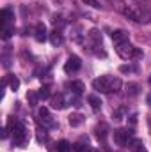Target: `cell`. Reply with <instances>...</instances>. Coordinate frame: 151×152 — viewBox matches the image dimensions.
Masks as SVG:
<instances>
[{"mask_svg": "<svg viewBox=\"0 0 151 152\" xmlns=\"http://www.w3.org/2000/svg\"><path fill=\"white\" fill-rule=\"evenodd\" d=\"M93 88L98 90V92H103V94H109V92H117L121 88V80L117 78H110V76H100L93 81Z\"/></svg>", "mask_w": 151, "mask_h": 152, "instance_id": "cell-1", "label": "cell"}, {"mask_svg": "<svg viewBox=\"0 0 151 152\" xmlns=\"http://www.w3.org/2000/svg\"><path fill=\"white\" fill-rule=\"evenodd\" d=\"M115 51H117V55L121 57V58H124V60H137V58H142V50L141 48H137V46H133V44H130L128 41L126 42H121V44H117V48H115Z\"/></svg>", "mask_w": 151, "mask_h": 152, "instance_id": "cell-2", "label": "cell"}, {"mask_svg": "<svg viewBox=\"0 0 151 152\" xmlns=\"http://www.w3.org/2000/svg\"><path fill=\"white\" fill-rule=\"evenodd\" d=\"M7 127L13 131V136H14V145L18 147H25L27 145V133H25V126L21 122H18L16 118H13Z\"/></svg>", "mask_w": 151, "mask_h": 152, "instance_id": "cell-3", "label": "cell"}, {"mask_svg": "<svg viewBox=\"0 0 151 152\" xmlns=\"http://www.w3.org/2000/svg\"><path fill=\"white\" fill-rule=\"evenodd\" d=\"M130 138H132V131L130 129H117L115 133H114V142L117 143V145H126L128 142H130Z\"/></svg>", "mask_w": 151, "mask_h": 152, "instance_id": "cell-4", "label": "cell"}, {"mask_svg": "<svg viewBox=\"0 0 151 152\" xmlns=\"http://www.w3.org/2000/svg\"><path fill=\"white\" fill-rule=\"evenodd\" d=\"M80 67H82V62H80V58H78L76 55H71V57L68 58V62L64 64V71H66L68 75H71V73H76Z\"/></svg>", "mask_w": 151, "mask_h": 152, "instance_id": "cell-5", "label": "cell"}, {"mask_svg": "<svg viewBox=\"0 0 151 152\" xmlns=\"http://www.w3.org/2000/svg\"><path fill=\"white\" fill-rule=\"evenodd\" d=\"M38 113H39V117H41V120L44 122V126H48V127H57V122H55V120L50 117L48 108H44V106H43V108H39Z\"/></svg>", "mask_w": 151, "mask_h": 152, "instance_id": "cell-6", "label": "cell"}, {"mask_svg": "<svg viewBox=\"0 0 151 152\" xmlns=\"http://www.w3.org/2000/svg\"><path fill=\"white\" fill-rule=\"evenodd\" d=\"M34 37H36V41H38V42H44V41H46L48 34H46V25H44V23H38V25H36Z\"/></svg>", "mask_w": 151, "mask_h": 152, "instance_id": "cell-7", "label": "cell"}, {"mask_svg": "<svg viewBox=\"0 0 151 152\" xmlns=\"http://www.w3.org/2000/svg\"><path fill=\"white\" fill-rule=\"evenodd\" d=\"M110 37H112V41L115 44H121V42H126V41H128V32L117 28V30H114L112 34H110Z\"/></svg>", "mask_w": 151, "mask_h": 152, "instance_id": "cell-8", "label": "cell"}, {"mask_svg": "<svg viewBox=\"0 0 151 152\" xmlns=\"http://www.w3.org/2000/svg\"><path fill=\"white\" fill-rule=\"evenodd\" d=\"M64 87H66V88H70L73 94H78V96L85 90V85H84L82 81H66V85H64Z\"/></svg>", "mask_w": 151, "mask_h": 152, "instance_id": "cell-9", "label": "cell"}, {"mask_svg": "<svg viewBox=\"0 0 151 152\" xmlns=\"http://www.w3.org/2000/svg\"><path fill=\"white\" fill-rule=\"evenodd\" d=\"M52 108H55V110H64L66 108V101H64L62 94H57V96L52 97Z\"/></svg>", "mask_w": 151, "mask_h": 152, "instance_id": "cell-10", "label": "cell"}, {"mask_svg": "<svg viewBox=\"0 0 151 152\" xmlns=\"http://www.w3.org/2000/svg\"><path fill=\"white\" fill-rule=\"evenodd\" d=\"M48 39H50V42H52L53 46H61V44H62V41H64L62 34H61V30H53V32L48 36Z\"/></svg>", "mask_w": 151, "mask_h": 152, "instance_id": "cell-11", "label": "cell"}, {"mask_svg": "<svg viewBox=\"0 0 151 152\" xmlns=\"http://www.w3.org/2000/svg\"><path fill=\"white\" fill-rule=\"evenodd\" d=\"M123 14H124L126 18H130L132 21H135V23L142 21V20H141V16H139V12H135V11H133V9H130V7H124V9H123Z\"/></svg>", "mask_w": 151, "mask_h": 152, "instance_id": "cell-12", "label": "cell"}, {"mask_svg": "<svg viewBox=\"0 0 151 152\" xmlns=\"http://www.w3.org/2000/svg\"><path fill=\"white\" fill-rule=\"evenodd\" d=\"M87 101H89V104H91V108H93L94 112H98V110L101 108V99H100L98 96H94V94H93V96H89V97H87Z\"/></svg>", "mask_w": 151, "mask_h": 152, "instance_id": "cell-13", "label": "cell"}, {"mask_svg": "<svg viewBox=\"0 0 151 152\" xmlns=\"http://www.w3.org/2000/svg\"><path fill=\"white\" fill-rule=\"evenodd\" d=\"M57 152H71V145L68 140H61L57 143Z\"/></svg>", "mask_w": 151, "mask_h": 152, "instance_id": "cell-14", "label": "cell"}, {"mask_svg": "<svg viewBox=\"0 0 151 152\" xmlns=\"http://www.w3.org/2000/svg\"><path fill=\"white\" fill-rule=\"evenodd\" d=\"M9 20H13V12H11V9H4L2 11V25H9Z\"/></svg>", "mask_w": 151, "mask_h": 152, "instance_id": "cell-15", "label": "cell"}, {"mask_svg": "<svg viewBox=\"0 0 151 152\" xmlns=\"http://www.w3.org/2000/svg\"><path fill=\"white\" fill-rule=\"evenodd\" d=\"M126 94L128 96H137L139 94V85L137 83H128L126 85Z\"/></svg>", "mask_w": 151, "mask_h": 152, "instance_id": "cell-16", "label": "cell"}, {"mask_svg": "<svg viewBox=\"0 0 151 152\" xmlns=\"http://www.w3.org/2000/svg\"><path fill=\"white\" fill-rule=\"evenodd\" d=\"M13 34H14V27H11V25H4V28H2V37L9 39Z\"/></svg>", "mask_w": 151, "mask_h": 152, "instance_id": "cell-17", "label": "cell"}, {"mask_svg": "<svg viewBox=\"0 0 151 152\" xmlns=\"http://www.w3.org/2000/svg\"><path fill=\"white\" fill-rule=\"evenodd\" d=\"M38 96H39V99H50V87H41L38 90Z\"/></svg>", "mask_w": 151, "mask_h": 152, "instance_id": "cell-18", "label": "cell"}, {"mask_svg": "<svg viewBox=\"0 0 151 152\" xmlns=\"http://www.w3.org/2000/svg\"><path fill=\"white\" fill-rule=\"evenodd\" d=\"M82 118H84V117H82V115H71V117H70V124H71V127H76V126H80V124H82Z\"/></svg>", "mask_w": 151, "mask_h": 152, "instance_id": "cell-19", "label": "cell"}, {"mask_svg": "<svg viewBox=\"0 0 151 152\" xmlns=\"http://www.w3.org/2000/svg\"><path fill=\"white\" fill-rule=\"evenodd\" d=\"M27 99H29V104H30V106H36V103H38V99H39L38 92H29Z\"/></svg>", "mask_w": 151, "mask_h": 152, "instance_id": "cell-20", "label": "cell"}, {"mask_svg": "<svg viewBox=\"0 0 151 152\" xmlns=\"http://www.w3.org/2000/svg\"><path fill=\"white\" fill-rule=\"evenodd\" d=\"M9 85H11V88H13V90H18V87H20V80H18V76H11Z\"/></svg>", "mask_w": 151, "mask_h": 152, "instance_id": "cell-21", "label": "cell"}, {"mask_svg": "<svg viewBox=\"0 0 151 152\" xmlns=\"http://www.w3.org/2000/svg\"><path fill=\"white\" fill-rule=\"evenodd\" d=\"M85 5H89V7H94V9H101V4L98 2V0H82Z\"/></svg>", "mask_w": 151, "mask_h": 152, "instance_id": "cell-22", "label": "cell"}, {"mask_svg": "<svg viewBox=\"0 0 151 152\" xmlns=\"http://www.w3.org/2000/svg\"><path fill=\"white\" fill-rule=\"evenodd\" d=\"M119 71L121 73H132V71H135V67H132V66H121Z\"/></svg>", "mask_w": 151, "mask_h": 152, "instance_id": "cell-23", "label": "cell"}, {"mask_svg": "<svg viewBox=\"0 0 151 152\" xmlns=\"http://www.w3.org/2000/svg\"><path fill=\"white\" fill-rule=\"evenodd\" d=\"M9 131H11L9 127H4V129H2V138H4V140H5V138L9 136Z\"/></svg>", "mask_w": 151, "mask_h": 152, "instance_id": "cell-24", "label": "cell"}, {"mask_svg": "<svg viewBox=\"0 0 151 152\" xmlns=\"http://www.w3.org/2000/svg\"><path fill=\"white\" fill-rule=\"evenodd\" d=\"M137 152H148V151H146V149H144V145H142V147H139V149H137Z\"/></svg>", "mask_w": 151, "mask_h": 152, "instance_id": "cell-25", "label": "cell"}, {"mask_svg": "<svg viewBox=\"0 0 151 152\" xmlns=\"http://www.w3.org/2000/svg\"><path fill=\"white\" fill-rule=\"evenodd\" d=\"M146 101H148V104H151V96H148V99H146Z\"/></svg>", "mask_w": 151, "mask_h": 152, "instance_id": "cell-26", "label": "cell"}, {"mask_svg": "<svg viewBox=\"0 0 151 152\" xmlns=\"http://www.w3.org/2000/svg\"><path fill=\"white\" fill-rule=\"evenodd\" d=\"M150 85H151V76H150Z\"/></svg>", "mask_w": 151, "mask_h": 152, "instance_id": "cell-27", "label": "cell"}]
</instances>
